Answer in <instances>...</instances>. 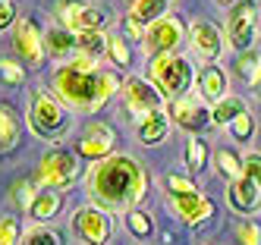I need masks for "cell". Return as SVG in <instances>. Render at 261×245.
Instances as JSON below:
<instances>
[{"mask_svg": "<svg viewBox=\"0 0 261 245\" xmlns=\"http://www.w3.org/2000/svg\"><path fill=\"white\" fill-rule=\"evenodd\" d=\"M145 188H148L145 167L133 154H110L104 160H95L85 179L88 201L107 214L136 211V204L145 198Z\"/></svg>", "mask_w": 261, "mask_h": 245, "instance_id": "6da1fadb", "label": "cell"}, {"mask_svg": "<svg viewBox=\"0 0 261 245\" xmlns=\"http://www.w3.org/2000/svg\"><path fill=\"white\" fill-rule=\"evenodd\" d=\"M117 88H120L117 75L98 69L95 60L82 57V53L72 63H63L54 69V94L63 101L66 110L98 113L117 94Z\"/></svg>", "mask_w": 261, "mask_h": 245, "instance_id": "7a4b0ae2", "label": "cell"}, {"mask_svg": "<svg viewBox=\"0 0 261 245\" xmlns=\"http://www.w3.org/2000/svg\"><path fill=\"white\" fill-rule=\"evenodd\" d=\"M69 110L57 94H50L44 88H35L29 94V126L35 135L41 139H63L69 132Z\"/></svg>", "mask_w": 261, "mask_h": 245, "instance_id": "3957f363", "label": "cell"}, {"mask_svg": "<svg viewBox=\"0 0 261 245\" xmlns=\"http://www.w3.org/2000/svg\"><path fill=\"white\" fill-rule=\"evenodd\" d=\"M192 63L182 53H161L151 57L148 63V82H151L167 101H179L186 98V91L192 85Z\"/></svg>", "mask_w": 261, "mask_h": 245, "instance_id": "277c9868", "label": "cell"}, {"mask_svg": "<svg viewBox=\"0 0 261 245\" xmlns=\"http://www.w3.org/2000/svg\"><path fill=\"white\" fill-rule=\"evenodd\" d=\"M79 176V160L72 151H47L41 157L38 170H35V185L44 188V192H60V188L72 185V179Z\"/></svg>", "mask_w": 261, "mask_h": 245, "instance_id": "5b68a950", "label": "cell"}, {"mask_svg": "<svg viewBox=\"0 0 261 245\" xmlns=\"http://www.w3.org/2000/svg\"><path fill=\"white\" fill-rule=\"evenodd\" d=\"M123 101H126V110L133 113L136 123H142L154 110H167V98L148 79H142V75H129L123 82Z\"/></svg>", "mask_w": 261, "mask_h": 245, "instance_id": "8992f818", "label": "cell"}, {"mask_svg": "<svg viewBox=\"0 0 261 245\" xmlns=\"http://www.w3.org/2000/svg\"><path fill=\"white\" fill-rule=\"evenodd\" d=\"M186 41V29L176 16H164L158 19L154 25L145 29V38H142V50L151 53V57H161V53H176V47Z\"/></svg>", "mask_w": 261, "mask_h": 245, "instance_id": "52a82bcc", "label": "cell"}, {"mask_svg": "<svg viewBox=\"0 0 261 245\" xmlns=\"http://www.w3.org/2000/svg\"><path fill=\"white\" fill-rule=\"evenodd\" d=\"M255 19H258V10L252 0H242L236 4L227 16V44L233 50H252L255 44Z\"/></svg>", "mask_w": 261, "mask_h": 245, "instance_id": "ba28073f", "label": "cell"}, {"mask_svg": "<svg viewBox=\"0 0 261 245\" xmlns=\"http://www.w3.org/2000/svg\"><path fill=\"white\" fill-rule=\"evenodd\" d=\"M72 230H76L79 242H85V245H107L110 242V217H107V211H101V207L88 204L82 211H76Z\"/></svg>", "mask_w": 261, "mask_h": 245, "instance_id": "9c48e42d", "label": "cell"}, {"mask_svg": "<svg viewBox=\"0 0 261 245\" xmlns=\"http://www.w3.org/2000/svg\"><path fill=\"white\" fill-rule=\"evenodd\" d=\"M13 50L25 66H41L44 63V35L32 19H19L13 32Z\"/></svg>", "mask_w": 261, "mask_h": 245, "instance_id": "30bf717a", "label": "cell"}, {"mask_svg": "<svg viewBox=\"0 0 261 245\" xmlns=\"http://www.w3.org/2000/svg\"><path fill=\"white\" fill-rule=\"evenodd\" d=\"M189 44L195 50V57H201V60L214 63L220 50H223V35L214 22H208V19H192L189 22Z\"/></svg>", "mask_w": 261, "mask_h": 245, "instance_id": "8fae6325", "label": "cell"}, {"mask_svg": "<svg viewBox=\"0 0 261 245\" xmlns=\"http://www.w3.org/2000/svg\"><path fill=\"white\" fill-rule=\"evenodd\" d=\"M167 117H173V123L186 132H201L204 126L211 123V113L198 98H179V101H170L167 104Z\"/></svg>", "mask_w": 261, "mask_h": 245, "instance_id": "7c38bea8", "label": "cell"}, {"mask_svg": "<svg viewBox=\"0 0 261 245\" xmlns=\"http://www.w3.org/2000/svg\"><path fill=\"white\" fill-rule=\"evenodd\" d=\"M60 19H63V29H69L72 35L101 32V25H104V13L98 7H91V4H63Z\"/></svg>", "mask_w": 261, "mask_h": 245, "instance_id": "4fadbf2b", "label": "cell"}, {"mask_svg": "<svg viewBox=\"0 0 261 245\" xmlns=\"http://www.w3.org/2000/svg\"><path fill=\"white\" fill-rule=\"evenodd\" d=\"M114 142H117V135L107 123H91L85 129L82 142H79V154H85L91 160H104V157H110V151H114Z\"/></svg>", "mask_w": 261, "mask_h": 245, "instance_id": "5bb4252c", "label": "cell"}, {"mask_svg": "<svg viewBox=\"0 0 261 245\" xmlns=\"http://www.w3.org/2000/svg\"><path fill=\"white\" fill-rule=\"evenodd\" d=\"M170 207H173V214L182 220V223H204L211 214H214V201L211 198H204V195H170Z\"/></svg>", "mask_w": 261, "mask_h": 245, "instance_id": "9a60e30c", "label": "cell"}, {"mask_svg": "<svg viewBox=\"0 0 261 245\" xmlns=\"http://www.w3.org/2000/svg\"><path fill=\"white\" fill-rule=\"evenodd\" d=\"M227 201H230L233 211H239V214H252L255 207L261 204V185H258L252 176H239V179L230 182Z\"/></svg>", "mask_w": 261, "mask_h": 245, "instance_id": "2e32d148", "label": "cell"}, {"mask_svg": "<svg viewBox=\"0 0 261 245\" xmlns=\"http://www.w3.org/2000/svg\"><path fill=\"white\" fill-rule=\"evenodd\" d=\"M198 91H201V101L220 104L223 98H227V72H223L220 66H214V63L201 66V72H198Z\"/></svg>", "mask_w": 261, "mask_h": 245, "instance_id": "e0dca14e", "label": "cell"}, {"mask_svg": "<svg viewBox=\"0 0 261 245\" xmlns=\"http://www.w3.org/2000/svg\"><path fill=\"white\" fill-rule=\"evenodd\" d=\"M44 50H47V57H54V60H66V57H72L79 50L76 47V35L69 29L54 25V29L44 32Z\"/></svg>", "mask_w": 261, "mask_h": 245, "instance_id": "ac0fdd59", "label": "cell"}, {"mask_svg": "<svg viewBox=\"0 0 261 245\" xmlns=\"http://www.w3.org/2000/svg\"><path fill=\"white\" fill-rule=\"evenodd\" d=\"M167 129H170L167 110H154V113H148V117L139 123V139H142V145H158V142H164Z\"/></svg>", "mask_w": 261, "mask_h": 245, "instance_id": "d6986e66", "label": "cell"}, {"mask_svg": "<svg viewBox=\"0 0 261 245\" xmlns=\"http://www.w3.org/2000/svg\"><path fill=\"white\" fill-rule=\"evenodd\" d=\"M167 7H170V0H136L129 19H133V22H139L142 29H148V25H154L158 19L167 16Z\"/></svg>", "mask_w": 261, "mask_h": 245, "instance_id": "ffe728a7", "label": "cell"}, {"mask_svg": "<svg viewBox=\"0 0 261 245\" xmlns=\"http://www.w3.org/2000/svg\"><path fill=\"white\" fill-rule=\"evenodd\" d=\"M242 113H246V101L236 98V94H227L220 104H214V110H211V123H214V126H233V120L242 117Z\"/></svg>", "mask_w": 261, "mask_h": 245, "instance_id": "44dd1931", "label": "cell"}, {"mask_svg": "<svg viewBox=\"0 0 261 245\" xmlns=\"http://www.w3.org/2000/svg\"><path fill=\"white\" fill-rule=\"evenodd\" d=\"M16 139H19V117H16L7 104H0V154L13 151Z\"/></svg>", "mask_w": 261, "mask_h": 245, "instance_id": "7402d4cb", "label": "cell"}, {"mask_svg": "<svg viewBox=\"0 0 261 245\" xmlns=\"http://www.w3.org/2000/svg\"><path fill=\"white\" fill-rule=\"evenodd\" d=\"M76 47H79L82 57L98 60V57L110 47V38H107L104 32H82V35H76Z\"/></svg>", "mask_w": 261, "mask_h": 245, "instance_id": "603a6c76", "label": "cell"}, {"mask_svg": "<svg viewBox=\"0 0 261 245\" xmlns=\"http://www.w3.org/2000/svg\"><path fill=\"white\" fill-rule=\"evenodd\" d=\"M236 72H239V79H246L249 85H255L261 79V50H242L236 57Z\"/></svg>", "mask_w": 261, "mask_h": 245, "instance_id": "cb8c5ba5", "label": "cell"}, {"mask_svg": "<svg viewBox=\"0 0 261 245\" xmlns=\"http://www.w3.org/2000/svg\"><path fill=\"white\" fill-rule=\"evenodd\" d=\"M19 245H63V239H60L57 230H50L47 223H35V226H29V230L22 233Z\"/></svg>", "mask_w": 261, "mask_h": 245, "instance_id": "d4e9b609", "label": "cell"}, {"mask_svg": "<svg viewBox=\"0 0 261 245\" xmlns=\"http://www.w3.org/2000/svg\"><path fill=\"white\" fill-rule=\"evenodd\" d=\"M214 167H217V173L227 176V179H239L242 176V157L233 148H220L214 154Z\"/></svg>", "mask_w": 261, "mask_h": 245, "instance_id": "484cf974", "label": "cell"}, {"mask_svg": "<svg viewBox=\"0 0 261 245\" xmlns=\"http://www.w3.org/2000/svg\"><path fill=\"white\" fill-rule=\"evenodd\" d=\"M29 211H32V217L38 223H44V220H50L60 211V195L57 192H38V198H35V204L29 207Z\"/></svg>", "mask_w": 261, "mask_h": 245, "instance_id": "4316f807", "label": "cell"}, {"mask_svg": "<svg viewBox=\"0 0 261 245\" xmlns=\"http://www.w3.org/2000/svg\"><path fill=\"white\" fill-rule=\"evenodd\" d=\"M22 82H25V69H22V63H16V60H0V85L19 88Z\"/></svg>", "mask_w": 261, "mask_h": 245, "instance_id": "83f0119b", "label": "cell"}, {"mask_svg": "<svg viewBox=\"0 0 261 245\" xmlns=\"http://www.w3.org/2000/svg\"><path fill=\"white\" fill-rule=\"evenodd\" d=\"M204 160H208V148H204V142L189 139V142H186V167L195 173V170L204 167Z\"/></svg>", "mask_w": 261, "mask_h": 245, "instance_id": "f1b7e54d", "label": "cell"}, {"mask_svg": "<svg viewBox=\"0 0 261 245\" xmlns=\"http://www.w3.org/2000/svg\"><path fill=\"white\" fill-rule=\"evenodd\" d=\"M230 135L236 139V142H249L252 135H255V117L246 110L242 117H236L233 120V126H230Z\"/></svg>", "mask_w": 261, "mask_h": 245, "instance_id": "f546056e", "label": "cell"}, {"mask_svg": "<svg viewBox=\"0 0 261 245\" xmlns=\"http://www.w3.org/2000/svg\"><path fill=\"white\" fill-rule=\"evenodd\" d=\"M164 185L170 188V195H195V192H198L195 182H192L189 176H179V173H167V176H164Z\"/></svg>", "mask_w": 261, "mask_h": 245, "instance_id": "4dcf8cb0", "label": "cell"}, {"mask_svg": "<svg viewBox=\"0 0 261 245\" xmlns=\"http://www.w3.org/2000/svg\"><path fill=\"white\" fill-rule=\"evenodd\" d=\"M126 226H129V233H133V236L145 239L148 233H151V217H148L145 211H129L126 214Z\"/></svg>", "mask_w": 261, "mask_h": 245, "instance_id": "1f68e13d", "label": "cell"}, {"mask_svg": "<svg viewBox=\"0 0 261 245\" xmlns=\"http://www.w3.org/2000/svg\"><path fill=\"white\" fill-rule=\"evenodd\" d=\"M0 245H19V223H16V217H0Z\"/></svg>", "mask_w": 261, "mask_h": 245, "instance_id": "d6a6232c", "label": "cell"}, {"mask_svg": "<svg viewBox=\"0 0 261 245\" xmlns=\"http://www.w3.org/2000/svg\"><path fill=\"white\" fill-rule=\"evenodd\" d=\"M35 198H38V192H35L32 182H16V185H13V201L19 204V207H32Z\"/></svg>", "mask_w": 261, "mask_h": 245, "instance_id": "836d02e7", "label": "cell"}, {"mask_svg": "<svg viewBox=\"0 0 261 245\" xmlns=\"http://www.w3.org/2000/svg\"><path fill=\"white\" fill-rule=\"evenodd\" d=\"M242 176H252L261 185V151H249V154L242 157Z\"/></svg>", "mask_w": 261, "mask_h": 245, "instance_id": "e575fe53", "label": "cell"}, {"mask_svg": "<svg viewBox=\"0 0 261 245\" xmlns=\"http://www.w3.org/2000/svg\"><path fill=\"white\" fill-rule=\"evenodd\" d=\"M236 239H239V245H261V226L239 223L236 226Z\"/></svg>", "mask_w": 261, "mask_h": 245, "instance_id": "d590c367", "label": "cell"}, {"mask_svg": "<svg viewBox=\"0 0 261 245\" xmlns=\"http://www.w3.org/2000/svg\"><path fill=\"white\" fill-rule=\"evenodd\" d=\"M110 60H114L117 66H129V47L126 41H120V38H110Z\"/></svg>", "mask_w": 261, "mask_h": 245, "instance_id": "8d00e7d4", "label": "cell"}, {"mask_svg": "<svg viewBox=\"0 0 261 245\" xmlns=\"http://www.w3.org/2000/svg\"><path fill=\"white\" fill-rule=\"evenodd\" d=\"M10 25H16V7L10 0H0V32H7Z\"/></svg>", "mask_w": 261, "mask_h": 245, "instance_id": "74e56055", "label": "cell"}, {"mask_svg": "<svg viewBox=\"0 0 261 245\" xmlns=\"http://www.w3.org/2000/svg\"><path fill=\"white\" fill-rule=\"evenodd\" d=\"M252 91H255V98H258V101H261V79H258V82H255V85H252Z\"/></svg>", "mask_w": 261, "mask_h": 245, "instance_id": "f35d334b", "label": "cell"}, {"mask_svg": "<svg viewBox=\"0 0 261 245\" xmlns=\"http://www.w3.org/2000/svg\"><path fill=\"white\" fill-rule=\"evenodd\" d=\"M217 4H233V0H217Z\"/></svg>", "mask_w": 261, "mask_h": 245, "instance_id": "ab89813d", "label": "cell"}]
</instances>
